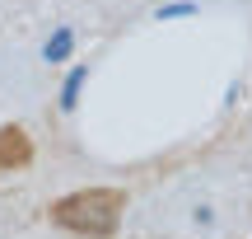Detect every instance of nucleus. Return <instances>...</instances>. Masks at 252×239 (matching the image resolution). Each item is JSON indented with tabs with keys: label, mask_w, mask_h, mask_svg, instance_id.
Masks as SVG:
<instances>
[{
	"label": "nucleus",
	"mask_w": 252,
	"mask_h": 239,
	"mask_svg": "<svg viewBox=\"0 0 252 239\" xmlns=\"http://www.w3.org/2000/svg\"><path fill=\"white\" fill-rule=\"evenodd\" d=\"M126 211V193L122 188H80V193L52 202V225L80 235V239H112Z\"/></svg>",
	"instance_id": "f257e3e1"
},
{
	"label": "nucleus",
	"mask_w": 252,
	"mask_h": 239,
	"mask_svg": "<svg viewBox=\"0 0 252 239\" xmlns=\"http://www.w3.org/2000/svg\"><path fill=\"white\" fill-rule=\"evenodd\" d=\"M33 164V141L24 127H0V174H14V169Z\"/></svg>",
	"instance_id": "f03ea898"
}]
</instances>
